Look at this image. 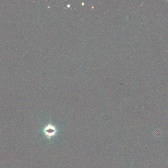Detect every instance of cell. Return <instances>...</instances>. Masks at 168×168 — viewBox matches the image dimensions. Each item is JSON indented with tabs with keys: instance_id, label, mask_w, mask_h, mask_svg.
<instances>
[{
	"instance_id": "1",
	"label": "cell",
	"mask_w": 168,
	"mask_h": 168,
	"mask_svg": "<svg viewBox=\"0 0 168 168\" xmlns=\"http://www.w3.org/2000/svg\"><path fill=\"white\" fill-rule=\"evenodd\" d=\"M44 132L48 139L54 136L57 132L56 128L52 124H49L44 129Z\"/></svg>"
}]
</instances>
